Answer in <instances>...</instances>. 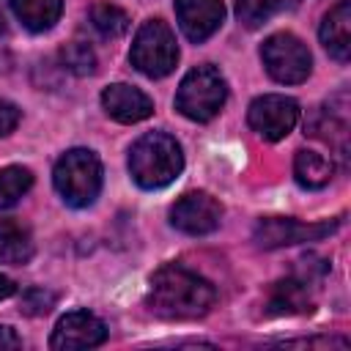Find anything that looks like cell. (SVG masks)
I'll return each instance as SVG.
<instances>
[{"mask_svg":"<svg viewBox=\"0 0 351 351\" xmlns=\"http://www.w3.org/2000/svg\"><path fill=\"white\" fill-rule=\"evenodd\" d=\"M313 310L310 296V280L304 277H288L280 280L266 299V315H299Z\"/></svg>","mask_w":351,"mask_h":351,"instance_id":"obj_13","label":"cell"},{"mask_svg":"<svg viewBox=\"0 0 351 351\" xmlns=\"http://www.w3.org/2000/svg\"><path fill=\"white\" fill-rule=\"evenodd\" d=\"M293 176L296 181L304 186V189H321L332 181L335 176V162L326 159L324 154L318 151H296V159H293Z\"/></svg>","mask_w":351,"mask_h":351,"instance_id":"obj_16","label":"cell"},{"mask_svg":"<svg viewBox=\"0 0 351 351\" xmlns=\"http://www.w3.org/2000/svg\"><path fill=\"white\" fill-rule=\"evenodd\" d=\"M52 181L71 208H85L101 192V162L88 148H71L55 162Z\"/></svg>","mask_w":351,"mask_h":351,"instance_id":"obj_3","label":"cell"},{"mask_svg":"<svg viewBox=\"0 0 351 351\" xmlns=\"http://www.w3.org/2000/svg\"><path fill=\"white\" fill-rule=\"evenodd\" d=\"M55 302H58V296L52 291H47V288H30V291L22 293L19 310L25 315H44V313H49L55 307Z\"/></svg>","mask_w":351,"mask_h":351,"instance_id":"obj_22","label":"cell"},{"mask_svg":"<svg viewBox=\"0 0 351 351\" xmlns=\"http://www.w3.org/2000/svg\"><path fill=\"white\" fill-rule=\"evenodd\" d=\"M184 170L181 145L165 132L143 134L129 151V173L143 189H162Z\"/></svg>","mask_w":351,"mask_h":351,"instance_id":"obj_2","label":"cell"},{"mask_svg":"<svg viewBox=\"0 0 351 351\" xmlns=\"http://www.w3.org/2000/svg\"><path fill=\"white\" fill-rule=\"evenodd\" d=\"M107 340V326L88 310H71L66 313L49 337V348L55 351H80V348H96Z\"/></svg>","mask_w":351,"mask_h":351,"instance_id":"obj_9","label":"cell"},{"mask_svg":"<svg viewBox=\"0 0 351 351\" xmlns=\"http://www.w3.org/2000/svg\"><path fill=\"white\" fill-rule=\"evenodd\" d=\"M60 63L66 71H71L77 77H88L96 71V52L82 41H71L60 49Z\"/></svg>","mask_w":351,"mask_h":351,"instance_id":"obj_20","label":"cell"},{"mask_svg":"<svg viewBox=\"0 0 351 351\" xmlns=\"http://www.w3.org/2000/svg\"><path fill=\"white\" fill-rule=\"evenodd\" d=\"M217 291L208 280L181 263H167L154 271L145 304L154 315L167 321H192L211 310Z\"/></svg>","mask_w":351,"mask_h":351,"instance_id":"obj_1","label":"cell"},{"mask_svg":"<svg viewBox=\"0 0 351 351\" xmlns=\"http://www.w3.org/2000/svg\"><path fill=\"white\" fill-rule=\"evenodd\" d=\"M5 30V16H3V11H0V33Z\"/></svg>","mask_w":351,"mask_h":351,"instance_id":"obj_26","label":"cell"},{"mask_svg":"<svg viewBox=\"0 0 351 351\" xmlns=\"http://www.w3.org/2000/svg\"><path fill=\"white\" fill-rule=\"evenodd\" d=\"M228 99V85L222 74L214 66H197L192 69L176 93V107L189 121H211Z\"/></svg>","mask_w":351,"mask_h":351,"instance_id":"obj_4","label":"cell"},{"mask_svg":"<svg viewBox=\"0 0 351 351\" xmlns=\"http://www.w3.org/2000/svg\"><path fill=\"white\" fill-rule=\"evenodd\" d=\"M261 58L266 71L282 82V85H296L304 82L310 69H313V58L310 49L293 36V33H274L263 41L261 47Z\"/></svg>","mask_w":351,"mask_h":351,"instance_id":"obj_6","label":"cell"},{"mask_svg":"<svg viewBox=\"0 0 351 351\" xmlns=\"http://www.w3.org/2000/svg\"><path fill=\"white\" fill-rule=\"evenodd\" d=\"M277 8H280V0H236V16L250 30L261 27Z\"/></svg>","mask_w":351,"mask_h":351,"instance_id":"obj_21","label":"cell"},{"mask_svg":"<svg viewBox=\"0 0 351 351\" xmlns=\"http://www.w3.org/2000/svg\"><path fill=\"white\" fill-rule=\"evenodd\" d=\"M176 16L184 36L195 44L214 36L225 19L222 0H176Z\"/></svg>","mask_w":351,"mask_h":351,"instance_id":"obj_11","label":"cell"},{"mask_svg":"<svg viewBox=\"0 0 351 351\" xmlns=\"http://www.w3.org/2000/svg\"><path fill=\"white\" fill-rule=\"evenodd\" d=\"M101 104H104L107 115L115 118L118 123H137V121H145L154 112V101L140 88L126 85V82L104 88Z\"/></svg>","mask_w":351,"mask_h":351,"instance_id":"obj_12","label":"cell"},{"mask_svg":"<svg viewBox=\"0 0 351 351\" xmlns=\"http://www.w3.org/2000/svg\"><path fill=\"white\" fill-rule=\"evenodd\" d=\"M247 121L250 126L263 137V140H282L299 121V104L288 96H280V93H266V96H258L252 104H250V112H247Z\"/></svg>","mask_w":351,"mask_h":351,"instance_id":"obj_8","label":"cell"},{"mask_svg":"<svg viewBox=\"0 0 351 351\" xmlns=\"http://www.w3.org/2000/svg\"><path fill=\"white\" fill-rule=\"evenodd\" d=\"M16 19L33 30V33H44L49 30L58 16H60V8H63V0H8Z\"/></svg>","mask_w":351,"mask_h":351,"instance_id":"obj_17","label":"cell"},{"mask_svg":"<svg viewBox=\"0 0 351 351\" xmlns=\"http://www.w3.org/2000/svg\"><path fill=\"white\" fill-rule=\"evenodd\" d=\"M321 44L326 47V52L346 63L351 58V3L340 0L321 22Z\"/></svg>","mask_w":351,"mask_h":351,"instance_id":"obj_14","label":"cell"},{"mask_svg":"<svg viewBox=\"0 0 351 351\" xmlns=\"http://www.w3.org/2000/svg\"><path fill=\"white\" fill-rule=\"evenodd\" d=\"M222 206L208 192H189L170 208V222L186 236H206L219 228Z\"/></svg>","mask_w":351,"mask_h":351,"instance_id":"obj_10","label":"cell"},{"mask_svg":"<svg viewBox=\"0 0 351 351\" xmlns=\"http://www.w3.org/2000/svg\"><path fill=\"white\" fill-rule=\"evenodd\" d=\"M90 25L101 38H121L129 30V16L112 3H96L90 8Z\"/></svg>","mask_w":351,"mask_h":351,"instance_id":"obj_18","label":"cell"},{"mask_svg":"<svg viewBox=\"0 0 351 351\" xmlns=\"http://www.w3.org/2000/svg\"><path fill=\"white\" fill-rule=\"evenodd\" d=\"M340 228V219L332 222H299L291 217H266L255 228V241L263 250L302 244V241H318Z\"/></svg>","mask_w":351,"mask_h":351,"instance_id":"obj_7","label":"cell"},{"mask_svg":"<svg viewBox=\"0 0 351 351\" xmlns=\"http://www.w3.org/2000/svg\"><path fill=\"white\" fill-rule=\"evenodd\" d=\"M132 66L143 71L145 77H167L178 63V44L173 30L162 19H148L140 25L134 41H132Z\"/></svg>","mask_w":351,"mask_h":351,"instance_id":"obj_5","label":"cell"},{"mask_svg":"<svg viewBox=\"0 0 351 351\" xmlns=\"http://www.w3.org/2000/svg\"><path fill=\"white\" fill-rule=\"evenodd\" d=\"M16 123H19V107H14L11 101H0V137L14 132Z\"/></svg>","mask_w":351,"mask_h":351,"instance_id":"obj_23","label":"cell"},{"mask_svg":"<svg viewBox=\"0 0 351 351\" xmlns=\"http://www.w3.org/2000/svg\"><path fill=\"white\" fill-rule=\"evenodd\" d=\"M14 291H16L14 280H8L5 274H0V302H3V299H8V296H11Z\"/></svg>","mask_w":351,"mask_h":351,"instance_id":"obj_25","label":"cell"},{"mask_svg":"<svg viewBox=\"0 0 351 351\" xmlns=\"http://www.w3.org/2000/svg\"><path fill=\"white\" fill-rule=\"evenodd\" d=\"M33 255V236L16 219H0V263H27Z\"/></svg>","mask_w":351,"mask_h":351,"instance_id":"obj_15","label":"cell"},{"mask_svg":"<svg viewBox=\"0 0 351 351\" xmlns=\"http://www.w3.org/2000/svg\"><path fill=\"white\" fill-rule=\"evenodd\" d=\"M30 186H33V173L27 167H19V165L3 167L0 170V211L11 208Z\"/></svg>","mask_w":351,"mask_h":351,"instance_id":"obj_19","label":"cell"},{"mask_svg":"<svg viewBox=\"0 0 351 351\" xmlns=\"http://www.w3.org/2000/svg\"><path fill=\"white\" fill-rule=\"evenodd\" d=\"M11 348H22V340L11 326H0V351H11Z\"/></svg>","mask_w":351,"mask_h":351,"instance_id":"obj_24","label":"cell"}]
</instances>
